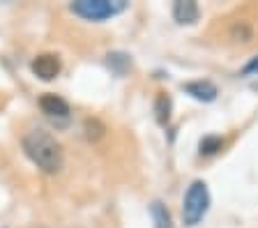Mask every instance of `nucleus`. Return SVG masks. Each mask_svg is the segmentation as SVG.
<instances>
[{
    "label": "nucleus",
    "instance_id": "6",
    "mask_svg": "<svg viewBox=\"0 0 258 228\" xmlns=\"http://www.w3.org/2000/svg\"><path fill=\"white\" fill-rule=\"evenodd\" d=\"M201 17V10L194 0H177L173 5V19H175L180 26H191L196 23Z\"/></svg>",
    "mask_w": 258,
    "mask_h": 228
},
{
    "label": "nucleus",
    "instance_id": "10",
    "mask_svg": "<svg viewBox=\"0 0 258 228\" xmlns=\"http://www.w3.org/2000/svg\"><path fill=\"white\" fill-rule=\"evenodd\" d=\"M224 147V138L217 134H210V136H203L199 143V150L203 157H210V155H217V152Z\"/></svg>",
    "mask_w": 258,
    "mask_h": 228
},
{
    "label": "nucleus",
    "instance_id": "2",
    "mask_svg": "<svg viewBox=\"0 0 258 228\" xmlns=\"http://www.w3.org/2000/svg\"><path fill=\"white\" fill-rule=\"evenodd\" d=\"M70 10L86 21H106L127 10V0H76Z\"/></svg>",
    "mask_w": 258,
    "mask_h": 228
},
{
    "label": "nucleus",
    "instance_id": "3",
    "mask_svg": "<svg viewBox=\"0 0 258 228\" xmlns=\"http://www.w3.org/2000/svg\"><path fill=\"white\" fill-rule=\"evenodd\" d=\"M210 207V191L208 185L203 180H196L191 182L184 194V201H182V219H184V226H196L201 223V219L205 217V212Z\"/></svg>",
    "mask_w": 258,
    "mask_h": 228
},
{
    "label": "nucleus",
    "instance_id": "5",
    "mask_svg": "<svg viewBox=\"0 0 258 228\" xmlns=\"http://www.w3.org/2000/svg\"><path fill=\"white\" fill-rule=\"evenodd\" d=\"M182 90L189 95V97L199 99V102H215L217 95H219V90H217V86L212 81H189L182 86Z\"/></svg>",
    "mask_w": 258,
    "mask_h": 228
},
{
    "label": "nucleus",
    "instance_id": "7",
    "mask_svg": "<svg viewBox=\"0 0 258 228\" xmlns=\"http://www.w3.org/2000/svg\"><path fill=\"white\" fill-rule=\"evenodd\" d=\"M39 109H42L48 118H67V115H70V104L64 102L62 97L51 95V93L39 97Z\"/></svg>",
    "mask_w": 258,
    "mask_h": 228
},
{
    "label": "nucleus",
    "instance_id": "8",
    "mask_svg": "<svg viewBox=\"0 0 258 228\" xmlns=\"http://www.w3.org/2000/svg\"><path fill=\"white\" fill-rule=\"evenodd\" d=\"M150 214H152V221H155V228H175L173 226V217L168 207L164 205L161 201H155L150 205Z\"/></svg>",
    "mask_w": 258,
    "mask_h": 228
},
{
    "label": "nucleus",
    "instance_id": "4",
    "mask_svg": "<svg viewBox=\"0 0 258 228\" xmlns=\"http://www.w3.org/2000/svg\"><path fill=\"white\" fill-rule=\"evenodd\" d=\"M30 69H32V74L37 76V79H42V81H53L55 76L60 74V69H62V62H60V58L53 53H42L30 62Z\"/></svg>",
    "mask_w": 258,
    "mask_h": 228
},
{
    "label": "nucleus",
    "instance_id": "11",
    "mask_svg": "<svg viewBox=\"0 0 258 228\" xmlns=\"http://www.w3.org/2000/svg\"><path fill=\"white\" fill-rule=\"evenodd\" d=\"M129 65H132V62H129V55H124V53H108V67H113L118 74H124V69H127Z\"/></svg>",
    "mask_w": 258,
    "mask_h": 228
},
{
    "label": "nucleus",
    "instance_id": "12",
    "mask_svg": "<svg viewBox=\"0 0 258 228\" xmlns=\"http://www.w3.org/2000/svg\"><path fill=\"white\" fill-rule=\"evenodd\" d=\"M86 136H88V141H97V138H102L104 136V125L99 122V120H86Z\"/></svg>",
    "mask_w": 258,
    "mask_h": 228
},
{
    "label": "nucleus",
    "instance_id": "1",
    "mask_svg": "<svg viewBox=\"0 0 258 228\" xmlns=\"http://www.w3.org/2000/svg\"><path fill=\"white\" fill-rule=\"evenodd\" d=\"M23 152L28 155L35 166L44 173L53 175V173H60L64 164V155H62V147L60 143L55 141L53 136L48 134L44 129H30L26 136H23Z\"/></svg>",
    "mask_w": 258,
    "mask_h": 228
},
{
    "label": "nucleus",
    "instance_id": "13",
    "mask_svg": "<svg viewBox=\"0 0 258 228\" xmlns=\"http://www.w3.org/2000/svg\"><path fill=\"white\" fill-rule=\"evenodd\" d=\"M251 71H258V58H253L247 67H244V74H251Z\"/></svg>",
    "mask_w": 258,
    "mask_h": 228
},
{
    "label": "nucleus",
    "instance_id": "9",
    "mask_svg": "<svg viewBox=\"0 0 258 228\" xmlns=\"http://www.w3.org/2000/svg\"><path fill=\"white\" fill-rule=\"evenodd\" d=\"M155 118H157L159 125H166L168 122V118H171V97H168V95H164V93L157 95V99H155Z\"/></svg>",
    "mask_w": 258,
    "mask_h": 228
}]
</instances>
